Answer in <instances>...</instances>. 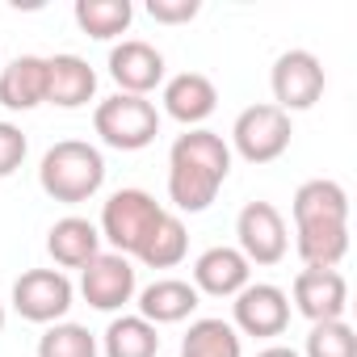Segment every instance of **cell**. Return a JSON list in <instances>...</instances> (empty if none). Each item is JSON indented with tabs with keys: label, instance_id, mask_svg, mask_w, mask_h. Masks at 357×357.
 Listing matches in <instances>:
<instances>
[{
	"label": "cell",
	"instance_id": "cell-1",
	"mask_svg": "<svg viewBox=\"0 0 357 357\" xmlns=\"http://www.w3.org/2000/svg\"><path fill=\"white\" fill-rule=\"evenodd\" d=\"M231 172V147L215 130H190L168 151V198L176 211H206Z\"/></svg>",
	"mask_w": 357,
	"mask_h": 357
},
{
	"label": "cell",
	"instance_id": "cell-2",
	"mask_svg": "<svg viewBox=\"0 0 357 357\" xmlns=\"http://www.w3.org/2000/svg\"><path fill=\"white\" fill-rule=\"evenodd\" d=\"M105 181V160L93 143L84 139H59L55 147H47L43 164H38V185L47 190V198L55 202H89Z\"/></svg>",
	"mask_w": 357,
	"mask_h": 357
},
{
	"label": "cell",
	"instance_id": "cell-3",
	"mask_svg": "<svg viewBox=\"0 0 357 357\" xmlns=\"http://www.w3.org/2000/svg\"><path fill=\"white\" fill-rule=\"evenodd\" d=\"M93 126H97L101 143H109L118 151H139L160 135V114L147 97L118 93V97H105L93 109Z\"/></svg>",
	"mask_w": 357,
	"mask_h": 357
},
{
	"label": "cell",
	"instance_id": "cell-4",
	"mask_svg": "<svg viewBox=\"0 0 357 357\" xmlns=\"http://www.w3.org/2000/svg\"><path fill=\"white\" fill-rule=\"evenodd\" d=\"M160 219H164V211H160V202L151 194H143V190H118L105 202V211H101V236L114 244V252L139 257L143 240L151 236V227Z\"/></svg>",
	"mask_w": 357,
	"mask_h": 357
},
{
	"label": "cell",
	"instance_id": "cell-5",
	"mask_svg": "<svg viewBox=\"0 0 357 357\" xmlns=\"http://www.w3.org/2000/svg\"><path fill=\"white\" fill-rule=\"evenodd\" d=\"M290 114H282L278 105H248L236 126H231V139H236V151L248 160V164H269L278 160L286 147H290Z\"/></svg>",
	"mask_w": 357,
	"mask_h": 357
},
{
	"label": "cell",
	"instance_id": "cell-6",
	"mask_svg": "<svg viewBox=\"0 0 357 357\" xmlns=\"http://www.w3.org/2000/svg\"><path fill=\"white\" fill-rule=\"evenodd\" d=\"M269 84H273V97H278L273 105L282 114L311 109L324 97V63L311 51H286V55H278Z\"/></svg>",
	"mask_w": 357,
	"mask_h": 357
},
{
	"label": "cell",
	"instance_id": "cell-7",
	"mask_svg": "<svg viewBox=\"0 0 357 357\" xmlns=\"http://www.w3.org/2000/svg\"><path fill=\"white\" fill-rule=\"evenodd\" d=\"M13 307L30 324H55L72 307V282L59 269H30L13 282Z\"/></svg>",
	"mask_w": 357,
	"mask_h": 357
},
{
	"label": "cell",
	"instance_id": "cell-8",
	"mask_svg": "<svg viewBox=\"0 0 357 357\" xmlns=\"http://www.w3.org/2000/svg\"><path fill=\"white\" fill-rule=\"evenodd\" d=\"M236 236H240V257L252 265H278L286 257V219L278 215V206L269 202H248L236 219Z\"/></svg>",
	"mask_w": 357,
	"mask_h": 357
},
{
	"label": "cell",
	"instance_id": "cell-9",
	"mask_svg": "<svg viewBox=\"0 0 357 357\" xmlns=\"http://www.w3.org/2000/svg\"><path fill=\"white\" fill-rule=\"evenodd\" d=\"M80 294L97 311H118L135 294V265L122 252H97L80 273Z\"/></svg>",
	"mask_w": 357,
	"mask_h": 357
},
{
	"label": "cell",
	"instance_id": "cell-10",
	"mask_svg": "<svg viewBox=\"0 0 357 357\" xmlns=\"http://www.w3.org/2000/svg\"><path fill=\"white\" fill-rule=\"evenodd\" d=\"M290 324V298L286 290L257 282L236 294V328L248 336H282Z\"/></svg>",
	"mask_w": 357,
	"mask_h": 357
},
{
	"label": "cell",
	"instance_id": "cell-11",
	"mask_svg": "<svg viewBox=\"0 0 357 357\" xmlns=\"http://www.w3.org/2000/svg\"><path fill=\"white\" fill-rule=\"evenodd\" d=\"M109 76L118 80L122 93L143 97L164 80V55L143 38H126V43H118L109 51Z\"/></svg>",
	"mask_w": 357,
	"mask_h": 357
},
{
	"label": "cell",
	"instance_id": "cell-12",
	"mask_svg": "<svg viewBox=\"0 0 357 357\" xmlns=\"http://www.w3.org/2000/svg\"><path fill=\"white\" fill-rule=\"evenodd\" d=\"M294 307L311 319V324H328L340 319L349 307V286L336 269H303L294 278Z\"/></svg>",
	"mask_w": 357,
	"mask_h": 357
},
{
	"label": "cell",
	"instance_id": "cell-13",
	"mask_svg": "<svg viewBox=\"0 0 357 357\" xmlns=\"http://www.w3.org/2000/svg\"><path fill=\"white\" fill-rule=\"evenodd\" d=\"M97 93V72L80 55H51L47 59V101L59 109H80Z\"/></svg>",
	"mask_w": 357,
	"mask_h": 357
},
{
	"label": "cell",
	"instance_id": "cell-14",
	"mask_svg": "<svg viewBox=\"0 0 357 357\" xmlns=\"http://www.w3.org/2000/svg\"><path fill=\"white\" fill-rule=\"evenodd\" d=\"M215 105H219V89H215V80L202 76V72H181V76H172V80L164 84V109H168L176 122H185V126L206 122V118L215 114Z\"/></svg>",
	"mask_w": 357,
	"mask_h": 357
},
{
	"label": "cell",
	"instance_id": "cell-15",
	"mask_svg": "<svg viewBox=\"0 0 357 357\" xmlns=\"http://www.w3.org/2000/svg\"><path fill=\"white\" fill-rule=\"evenodd\" d=\"M248 286V261L240 257V248H206L198 261H194V290H206V294H240Z\"/></svg>",
	"mask_w": 357,
	"mask_h": 357
},
{
	"label": "cell",
	"instance_id": "cell-16",
	"mask_svg": "<svg viewBox=\"0 0 357 357\" xmlns=\"http://www.w3.org/2000/svg\"><path fill=\"white\" fill-rule=\"evenodd\" d=\"M47 101V59L17 55L9 68H0V105L5 109H34Z\"/></svg>",
	"mask_w": 357,
	"mask_h": 357
},
{
	"label": "cell",
	"instance_id": "cell-17",
	"mask_svg": "<svg viewBox=\"0 0 357 357\" xmlns=\"http://www.w3.org/2000/svg\"><path fill=\"white\" fill-rule=\"evenodd\" d=\"M294 223L298 227H324V223H349V194L336 181H307L294 194Z\"/></svg>",
	"mask_w": 357,
	"mask_h": 357
},
{
	"label": "cell",
	"instance_id": "cell-18",
	"mask_svg": "<svg viewBox=\"0 0 357 357\" xmlns=\"http://www.w3.org/2000/svg\"><path fill=\"white\" fill-rule=\"evenodd\" d=\"M47 252H51L55 265H63V269H84V265L101 252V231H97L89 219L68 215V219H59V223L51 227Z\"/></svg>",
	"mask_w": 357,
	"mask_h": 357
},
{
	"label": "cell",
	"instance_id": "cell-19",
	"mask_svg": "<svg viewBox=\"0 0 357 357\" xmlns=\"http://www.w3.org/2000/svg\"><path fill=\"white\" fill-rule=\"evenodd\" d=\"M198 307V290L181 278H160L139 294V315L147 324H176Z\"/></svg>",
	"mask_w": 357,
	"mask_h": 357
},
{
	"label": "cell",
	"instance_id": "cell-20",
	"mask_svg": "<svg viewBox=\"0 0 357 357\" xmlns=\"http://www.w3.org/2000/svg\"><path fill=\"white\" fill-rule=\"evenodd\" d=\"M185 252H190L185 223L176 219V215H168V211H164V219H160V223L151 227V236L143 240L139 261H143L147 269H172V265H181V261H185Z\"/></svg>",
	"mask_w": 357,
	"mask_h": 357
},
{
	"label": "cell",
	"instance_id": "cell-21",
	"mask_svg": "<svg viewBox=\"0 0 357 357\" xmlns=\"http://www.w3.org/2000/svg\"><path fill=\"white\" fill-rule=\"evenodd\" d=\"M298 257L307 261V269H332L344 252H349V223H324V227H298L294 240Z\"/></svg>",
	"mask_w": 357,
	"mask_h": 357
},
{
	"label": "cell",
	"instance_id": "cell-22",
	"mask_svg": "<svg viewBox=\"0 0 357 357\" xmlns=\"http://www.w3.org/2000/svg\"><path fill=\"white\" fill-rule=\"evenodd\" d=\"M160 332L143 315H122L105 328V357H155Z\"/></svg>",
	"mask_w": 357,
	"mask_h": 357
},
{
	"label": "cell",
	"instance_id": "cell-23",
	"mask_svg": "<svg viewBox=\"0 0 357 357\" xmlns=\"http://www.w3.org/2000/svg\"><path fill=\"white\" fill-rule=\"evenodd\" d=\"M181 357H240V332L227 319H198L181 340Z\"/></svg>",
	"mask_w": 357,
	"mask_h": 357
},
{
	"label": "cell",
	"instance_id": "cell-24",
	"mask_svg": "<svg viewBox=\"0 0 357 357\" xmlns=\"http://www.w3.org/2000/svg\"><path fill=\"white\" fill-rule=\"evenodd\" d=\"M130 0H76V26L93 38H114L130 26Z\"/></svg>",
	"mask_w": 357,
	"mask_h": 357
},
{
	"label": "cell",
	"instance_id": "cell-25",
	"mask_svg": "<svg viewBox=\"0 0 357 357\" xmlns=\"http://www.w3.org/2000/svg\"><path fill=\"white\" fill-rule=\"evenodd\" d=\"M38 357H97V336L80 324H51L38 340Z\"/></svg>",
	"mask_w": 357,
	"mask_h": 357
},
{
	"label": "cell",
	"instance_id": "cell-26",
	"mask_svg": "<svg viewBox=\"0 0 357 357\" xmlns=\"http://www.w3.org/2000/svg\"><path fill=\"white\" fill-rule=\"evenodd\" d=\"M307 357H357V336L344 319L315 324L307 336Z\"/></svg>",
	"mask_w": 357,
	"mask_h": 357
},
{
	"label": "cell",
	"instance_id": "cell-27",
	"mask_svg": "<svg viewBox=\"0 0 357 357\" xmlns=\"http://www.w3.org/2000/svg\"><path fill=\"white\" fill-rule=\"evenodd\" d=\"M26 135H22V126H13V122H0V176H13L17 168H22V160H26Z\"/></svg>",
	"mask_w": 357,
	"mask_h": 357
},
{
	"label": "cell",
	"instance_id": "cell-28",
	"mask_svg": "<svg viewBox=\"0 0 357 357\" xmlns=\"http://www.w3.org/2000/svg\"><path fill=\"white\" fill-rule=\"evenodd\" d=\"M198 0H147V13L155 17V22H168V26H176V22H194L198 17Z\"/></svg>",
	"mask_w": 357,
	"mask_h": 357
},
{
	"label": "cell",
	"instance_id": "cell-29",
	"mask_svg": "<svg viewBox=\"0 0 357 357\" xmlns=\"http://www.w3.org/2000/svg\"><path fill=\"white\" fill-rule=\"evenodd\" d=\"M257 357H298L294 349H286V344H269V349H261Z\"/></svg>",
	"mask_w": 357,
	"mask_h": 357
},
{
	"label": "cell",
	"instance_id": "cell-30",
	"mask_svg": "<svg viewBox=\"0 0 357 357\" xmlns=\"http://www.w3.org/2000/svg\"><path fill=\"white\" fill-rule=\"evenodd\" d=\"M0 328H5V307H0Z\"/></svg>",
	"mask_w": 357,
	"mask_h": 357
}]
</instances>
